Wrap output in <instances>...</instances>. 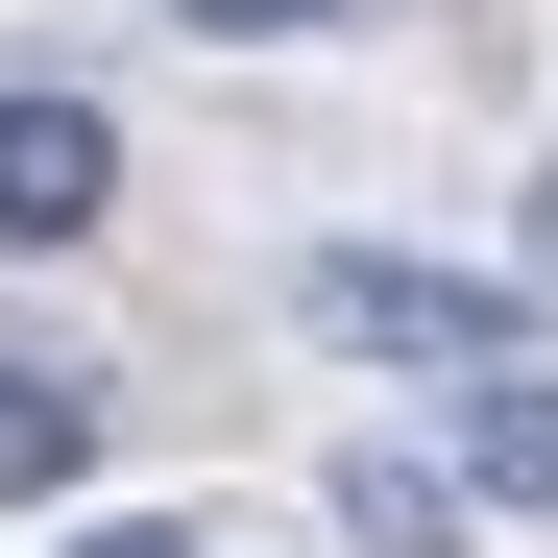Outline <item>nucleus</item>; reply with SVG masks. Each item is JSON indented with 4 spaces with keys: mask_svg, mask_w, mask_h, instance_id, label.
<instances>
[{
    "mask_svg": "<svg viewBox=\"0 0 558 558\" xmlns=\"http://www.w3.org/2000/svg\"><path fill=\"white\" fill-rule=\"evenodd\" d=\"M292 316H316V364H389V389H461V364H510V340H534L486 267H413V243H316V267H292Z\"/></svg>",
    "mask_w": 558,
    "mask_h": 558,
    "instance_id": "f257e3e1",
    "label": "nucleus"
},
{
    "mask_svg": "<svg viewBox=\"0 0 558 558\" xmlns=\"http://www.w3.org/2000/svg\"><path fill=\"white\" fill-rule=\"evenodd\" d=\"M122 219V98H73V73H0V267H73Z\"/></svg>",
    "mask_w": 558,
    "mask_h": 558,
    "instance_id": "f03ea898",
    "label": "nucleus"
},
{
    "mask_svg": "<svg viewBox=\"0 0 558 558\" xmlns=\"http://www.w3.org/2000/svg\"><path fill=\"white\" fill-rule=\"evenodd\" d=\"M98 437H122V389H98V364H0V510H73V486H98Z\"/></svg>",
    "mask_w": 558,
    "mask_h": 558,
    "instance_id": "7ed1b4c3",
    "label": "nucleus"
},
{
    "mask_svg": "<svg viewBox=\"0 0 558 558\" xmlns=\"http://www.w3.org/2000/svg\"><path fill=\"white\" fill-rule=\"evenodd\" d=\"M340 558H461V534H486V486H461V461H413V437H340Z\"/></svg>",
    "mask_w": 558,
    "mask_h": 558,
    "instance_id": "20e7f679",
    "label": "nucleus"
},
{
    "mask_svg": "<svg viewBox=\"0 0 558 558\" xmlns=\"http://www.w3.org/2000/svg\"><path fill=\"white\" fill-rule=\"evenodd\" d=\"M461 486H486V510H558V364H534V340L461 364Z\"/></svg>",
    "mask_w": 558,
    "mask_h": 558,
    "instance_id": "39448f33",
    "label": "nucleus"
},
{
    "mask_svg": "<svg viewBox=\"0 0 558 558\" xmlns=\"http://www.w3.org/2000/svg\"><path fill=\"white\" fill-rule=\"evenodd\" d=\"M195 49H316V25H364V0H170Z\"/></svg>",
    "mask_w": 558,
    "mask_h": 558,
    "instance_id": "423d86ee",
    "label": "nucleus"
},
{
    "mask_svg": "<svg viewBox=\"0 0 558 558\" xmlns=\"http://www.w3.org/2000/svg\"><path fill=\"white\" fill-rule=\"evenodd\" d=\"M73 558H219L195 510H98V534H73Z\"/></svg>",
    "mask_w": 558,
    "mask_h": 558,
    "instance_id": "0eeeda50",
    "label": "nucleus"
},
{
    "mask_svg": "<svg viewBox=\"0 0 558 558\" xmlns=\"http://www.w3.org/2000/svg\"><path fill=\"white\" fill-rule=\"evenodd\" d=\"M510 267H534V292H558V170H534V195H510Z\"/></svg>",
    "mask_w": 558,
    "mask_h": 558,
    "instance_id": "6e6552de",
    "label": "nucleus"
}]
</instances>
